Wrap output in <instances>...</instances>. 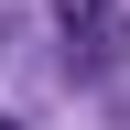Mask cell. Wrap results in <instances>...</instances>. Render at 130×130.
Wrapping results in <instances>:
<instances>
[{
    "label": "cell",
    "instance_id": "6da1fadb",
    "mask_svg": "<svg viewBox=\"0 0 130 130\" xmlns=\"http://www.w3.org/2000/svg\"><path fill=\"white\" fill-rule=\"evenodd\" d=\"M54 22H65V76L119 65V0H54Z\"/></svg>",
    "mask_w": 130,
    "mask_h": 130
},
{
    "label": "cell",
    "instance_id": "7a4b0ae2",
    "mask_svg": "<svg viewBox=\"0 0 130 130\" xmlns=\"http://www.w3.org/2000/svg\"><path fill=\"white\" fill-rule=\"evenodd\" d=\"M0 130H32V119H11V108H0Z\"/></svg>",
    "mask_w": 130,
    "mask_h": 130
},
{
    "label": "cell",
    "instance_id": "3957f363",
    "mask_svg": "<svg viewBox=\"0 0 130 130\" xmlns=\"http://www.w3.org/2000/svg\"><path fill=\"white\" fill-rule=\"evenodd\" d=\"M0 43H11V22H0Z\"/></svg>",
    "mask_w": 130,
    "mask_h": 130
}]
</instances>
